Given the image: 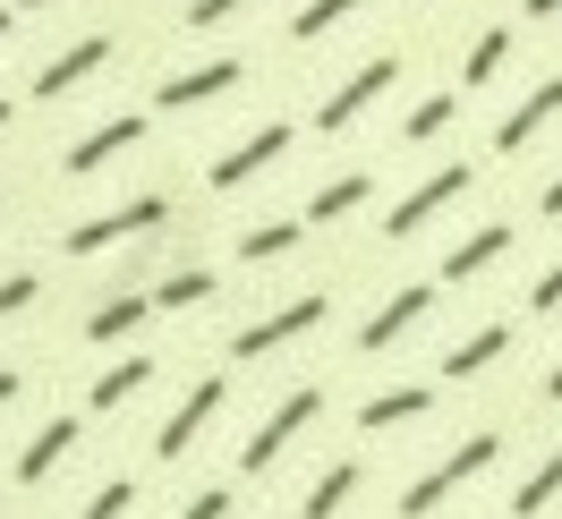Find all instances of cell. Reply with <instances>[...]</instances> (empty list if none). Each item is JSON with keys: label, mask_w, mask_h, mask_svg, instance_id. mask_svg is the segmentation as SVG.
Masks as SVG:
<instances>
[{"label": "cell", "mask_w": 562, "mask_h": 519, "mask_svg": "<svg viewBox=\"0 0 562 519\" xmlns=\"http://www.w3.org/2000/svg\"><path fill=\"white\" fill-rule=\"evenodd\" d=\"M494 460H503V435H494V426H477V435H469V443H452L435 469H426V477H409V494H401V519H435L469 477H486Z\"/></svg>", "instance_id": "obj_1"}, {"label": "cell", "mask_w": 562, "mask_h": 519, "mask_svg": "<svg viewBox=\"0 0 562 519\" xmlns=\"http://www.w3.org/2000/svg\"><path fill=\"white\" fill-rule=\"evenodd\" d=\"M401 69H409L401 52H367V60H358L341 86H324V103H316V137H350L358 120H367V111H375L392 86H401Z\"/></svg>", "instance_id": "obj_2"}, {"label": "cell", "mask_w": 562, "mask_h": 519, "mask_svg": "<svg viewBox=\"0 0 562 519\" xmlns=\"http://www.w3.org/2000/svg\"><path fill=\"white\" fill-rule=\"evenodd\" d=\"M316 417H324V383H299V392H281L273 409H265V426H256V435L239 443V469H247V477H265V469H273L281 451H290L299 435H307V426H316Z\"/></svg>", "instance_id": "obj_3"}, {"label": "cell", "mask_w": 562, "mask_h": 519, "mask_svg": "<svg viewBox=\"0 0 562 519\" xmlns=\"http://www.w3.org/2000/svg\"><path fill=\"white\" fill-rule=\"evenodd\" d=\"M324 315H333V298H324V290H299V298H281L265 324H239V332H231V366H256V358H273V349L307 341Z\"/></svg>", "instance_id": "obj_4"}, {"label": "cell", "mask_w": 562, "mask_h": 519, "mask_svg": "<svg viewBox=\"0 0 562 519\" xmlns=\"http://www.w3.org/2000/svg\"><path fill=\"white\" fill-rule=\"evenodd\" d=\"M469 188H477V171H469V162H443V171H426L418 188H409V196L384 213V239H418V230H435V222H443V213H452Z\"/></svg>", "instance_id": "obj_5"}, {"label": "cell", "mask_w": 562, "mask_h": 519, "mask_svg": "<svg viewBox=\"0 0 562 519\" xmlns=\"http://www.w3.org/2000/svg\"><path fill=\"white\" fill-rule=\"evenodd\" d=\"M290 145H299V128H290V120H265V128H247L239 145H222V154L205 162V188H222V196H239L247 179H265V171L281 162V154H290Z\"/></svg>", "instance_id": "obj_6"}, {"label": "cell", "mask_w": 562, "mask_h": 519, "mask_svg": "<svg viewBox=\"0 0 562 519\" xmlns=\"http://www.w3.org/2000/svg\"><path fill=\"white\" fill-rule=\"evenodd\" d=\"M171 222V196H128V205H111V213H86V222H69V256H103V247H128L145 239V230H162Z\"/></svg>", "instance_id": "obj_7"}, {"label": "cell", "mask_w": 562, "mask_h": 519, "mask_svg": "<svg viewBox=\"0 0 562 519\" xmlns=\"http://www.w3.org/2000/svg\"><path fill=\"white\" fill-rule=\"evenodd\" d=\"M247 86V60L239 52H222V60H196V69H171L162 77V86H154V111H205V103H231V94H239Z\"/></svg>", "instance_id": "obj_8"}, {"label": "cell", "mask_w": 562, "mask_h": 519, "mask_svg": "<svg viewBox=\"0 0 562 519\" xmlns=\"http://www.w3.org/2000/svg\"><path fill=\"white\" fill-rule=\"evenodd\" d=\"M222 400H231V375L188 383V392H179V409L162 417V435H154V460H188V451H196V435L222 417Z\"/></svg>", "instance_id": "obj_9"}, {"label": "cell", "mask_w": 562, "mask_h": 519, "mask_svg": "<svg viewBox=\"0 0 562 519\" xmlns=\"http://www.w3.org/2000/svg\"><path fill=\"white\" fill-rule=\"evenodd\" d=\"M111 60H120V43H111V35H77V43H60V52L35 69V103H60V94H77V86H86V77H103Z\"/></svg>", "instance_id": "obj_10"}, {"label": "cell", "mask_w": 562, "mask_h": 519, "mask_svg": "<svg viewBox=\"0 0 562 519\" xmlns=\"http://www.w3.org/2000/svg\"><path fill=\"white\" fill-rule=\"evenodd\" d=\"M145 128H154L145 111H111L103 128H86V137H77L69 154H60V171H69V179H94L103 162H120V154H137V145H145Z\"/></svg>", "instance_id": "obj_11"}, {"label": "cell", "mask_w": 562, "mask_h": 519, "mask_svg": "<svg viewBox=\"0 0 562 519\" xmlns=\"http://www.w3.org/2000/svg\"><path fill=\"white\" fill-rule=\"evenodd\" d=\"M562 120V69L554 77H537V86H528L520 103L503 111V120H494V154H528V145L546 137V128H554Z\"/></svg>", "instance_id": "obj_12"}, {"label": "cell", "mask_w": 562, "mask_h": 519, "mask_svg": "<svg viewBox=\"0 0 562 519\" xmlns=\"http://www.w3.org/2000/svg\"><path fill=\"white\" fill-rule=\"evenodd\" d=\"M435 290H443V281H409V290H392L384 307L358 324V358H367V349H392L409 324H426V315H435Z\"/></svg>", "instance_id": "obj_13"}, {"label": "cell", "mask_w": 562, "mask_h": 519, "mask_svg": "<svg viewBox=\"0 0 562 519\" xmlns=\"http://www.w3.org/2000/svg\"><path fill=\"white\" fill-rule=\"evenodd\" d=\"M512 247H520V230H512V222H477V230H469V239L435 264V281H443V290H460V281H477L486 264H503Z\"/></svg>", "instance_id": "obj_14"}, {"label": "cell", "mask_w": 562, "mask_h": 519, "mask_svg": "<svg viewBox=\"0 0 562 519\" xmlns=\"http://www.w3.org/2000/svg\"><path fill=\"white\" fill-rule=\"evenodd\" d=\"M512 60H520V26H503V18H494V26H477V35H469V52H460V86L477 94V86H494Z\"/></svg>", "instance_id": "obj_15"}, {"label": "cell", "mask_w": 562, "mask_h": 519, "mask_svg": "<svg viewBox=\"0 0 562 519\" xmlns=\"http://www.w3.org/2000/svg\"><path fill=\"white\" fill-rule=\"evenodd\" d=\"M512 341H520L512 324H477L469 341H452L443 358H435V375H443V383H469V375H486L494 358H512Z\"/></svg>", "instance_id": "obj_16"}, {"label": "cell", "mask_w": 562, "mask_h": 519, "mask_svg": "<svg viewBox=\"0 0 562 519\" xmlns=\"http://www.w3.org/2000/svg\"><path fill=\"white\" fill-rule=\"evenodd\" d=\"M426 409H435V383H392V392H375V400L358 409V435H401V426H418Z\"/></svg>", "instance_id": "obj_17"}, {"label": "cell", "mask_w": 562, "mask_h": 519, "mask_svg": "<svg viewBox=\"0 0 562 519\" xmlns=\"http://www.w3.org/2000/svg\"><path fill=\"white\" fill-rule=\"evenodd\" d=\"M358 205H375V171H341V179H324L316 196H307V230H324V222H350Z\"/></svg>", "instance_id": "obj_18"}, {"label": "cell", "mask_w": 562, "mask_h": 519, "mask_svg": "<svg viewBox=\"0 0 562 519\" xmlns=\"http://www.w3.org/2000/svg\"><path fill=\"white\" fill-rule=\"evenodd\" d=\"M154 375H162L154 358H120V366H103V375H94V392H86V409H94V417L128 409V400H137V392H145Z\"/></svg>", "instance_id": "obj_19"}, {"label": "cell", "mask_w": 562, "mask_h": 519, "mask_svg": "<svg viewBox=\"0 0 562 519\" xmlns=\"http://www.w3.org/2000/svg\"><path fill=\"white\" fill-rule=\"evenodd\" d=\"M145 315H154V298H145V290H120V298H103V307L86 315V341H94V349L128 341V332H137Z\"/></svg>", "instance_id": "obj_20"}, {"label": "cell", "mask_w": 562, "mask_h": 519, "mask_svg": "<svg viewBox=\"0 0 562 519\" xmlns=\"http://www.w3.org/2000/svg\"><path fill=\"white\" fill-rule=\"evenodd\" d=\"M69 451H77V417H52L35 443L18 451V485H43L52 469H60V460H69Z\"/></svg>", "instance_id": "obj_21"}, {"label": "cell", "mask_w": 562, "mask_h": 519, "mask_svg": "<svg viewBox=\"0 0 562 519\" xmlns=\"http://www.w3.org/2000/svg\"><path fill=\"white\" fill-rule=\"evenodd\" d=\"M358 485H367V469H358V460H333V469H324V477L307 485L299 519H341V511H350V494H358Z\"/></svg>", "instance_id": "obj_22"}, {"label": "cell", "mask_w": 562, "mask_h": 519, "mask_svg": "<svg viewBox=\"0 0 562 519\" xmlns=\"http://www.w3.org/2000/svg\"><path fill=\"white\" fill-rule=\"evenodd\" d=\"M358 9H375V0H299V9H290V43H324V35H341Z\"/></svg>", "instance_id": "obj_23"}, {"label": "cell", "mask_w": 562, "mask_h": 519, "mask_svg": "<svg viewBox=\"0 0 562 519\" xmlns=\"http://www.w3.org/2000/svg\"><path fill=\"white\" fill-rule=\"evenodd\" d=\"M299 247H307V213H290V222H256V230L239 239V256H247V264H281V256H299Z\"/></svg>", "instance_id": "obj_24"}, {"label": "cell", "mask_w": 562, "mask_h": 519, "mask_svg": "<svg viewBox=\"0 0 562 519\" xmlns=\"http://www.w3.org/2000/svg\"><path fill=\"white\" fill-rule=\"evenodd\" d=\"M554 503H562V451H546V460L520 477V494H512V519H546Z\"/></svg>", "instance_id": "obj_25"}, {"label": "cell", "mask_w": 562, "mask_h": 519, "mask_svg": "<svg viewBox=\"0 0 562 519\" xmlns=\"http://www.w3.org/2000/svg\"><path fill=\"white\" fill-rule=\"evenodd\" d=\"M145 298H154V315L205 307V298H213V273H205V264H188V273H162V281H154V290H145Z\"/></svg>", "instance_id": "obj_26"}, {"label": "cell", "mask_w": 562, "mask_h": 519, "mask_svg": "<svg viewBox=\"0 0 562 519\" xmlns=\"http://www.w3.org/2000/svg\"><path fill=\"white\" fill-rule=\"evenodd\" d=\"M452 120H460V94H426V103H409V120H401V145H435Z\"/></svg>", "instance_id": "obj_27"}, {"label": "cell", "mask_w": 562, "mask_h": 519, "mask_svg": "<svg viewBox=\"0 0 562 519\" xmlns=\"http://www.w3.org/2000/svg\"><path fill=\"white\" fill-rule=\"evenodd\" d=\"M247 9H256V0H188L179 26H188V35H213V26H231V18H247Z\"/></svg>", "instance_id": "obj_28"}, {"label": "cell", "mask_w": 562, "mask_h": 519, "mask_svg": "<svg viewBox=\"0 0 562 519\" xmlns=\"http://www.w3.org/2000/svg\"><path fill=\"white\" fill-rule=\"evenodd\" d=\"M128 511H137V485L111 477V485H94V494H86V511H77V519H128Z\"/></svg>", "instance_id": "obj_29"}, {"label": "cell", "mask_w": 562, "mask_h": 519, "mask_svg": "<svg viewBox=\"0 0 562 519\" xmlns=\"http://www.w3.org/2000/svg\"><path fill=\"white\" fill-rule=\"evenodd\" d=\"M528 315H562V256H554L537 281H528Z\"/></svg>", "instance_id": "obj_30"}, {"label": "cell", "mask_w": 562, "mask_h": 519, "mask_svg": "<svg viewBox=\"0 0 562 519\" xmlns=\"http://www.w3.org/2000/svg\"><path fill=\"white\" fill-rule=\"evenodd\" d=\"M35 298H43V281H35V273H9V281H0V324H9V315H26Z\"/></svg>", "instance_id": "obj_31"}, {"label": "cell", "mask_w": 562, "mask_h": 519, "mask_svg": "<svg viewBox=\"0 0 562 519\" xmlns=\"http://www.w3.org/2000/svg\"><path fill=\"white\" fill-rule=\"evenodd\" d=\"M179 519H231V485H205V494H188V511Z\"/></svg>", "instance_id": "obj_32"}, {"label": "cell", "mask_w": 562, "mask_h": 519, "mask_svg": "<svg viewBox=\"0 0 562 519\" xmlns=\"http://www.w3.org/2000/svg\"><path fill=\"white\" fill-rule=\"evenodd\" d=\"M537 213H546V222H562V171L546 179V188H537Z\"/></svg>", "instance_id": "obj_33"}, {"label": "cell", "mask_w": 562, "mask_h": 519, "mask_svg": "<svg viewBox=\"0 0 562 519\" xmlns=\"http://www.w3.org/2000/svg\"><path fill=\"white\" fill-rule=\"evenodd\" d=\"M520 18H537V26H554V18H562V0H520Z\"/></svg>", "instance_id": "obj_34"}, {"label": "cell", "mask_w": 562, "mask_h": 519, "mask_svg": "<svg viewBox=\"0 0 562 519\" xmlns=\"http://www.w3.org/2000/svg\"><path fill=\"white\" fill-rule=\"evenodd\" d=\"M18 383H26V375H18V366H0V409H9V400H18Z\"/></svg>", "instance_id": "obj_35"}, {"label": "cell", "mask_w": 562, "mask_h": 519, "mask_svg": "<svg viewBox=\"0 0 562 519\" xmlns=\"http://www.w3.org/2000/svg\"><path fill=\"white\" fill-rule=\"evenodd\" d=\"M546 400H562V358H554V375H546Z\"/></svg>", "instance_id": "obj_36"}, {"label": "cell", "mask_w": 562, "mask_h": 519, "mask_svg": "<svg viewBox=\"0 0 562 519\" xmlns=\"http://www.w3.org/2000/svg\"><path fill=\"white\" fill-rule=\"evenodd\" d=\"M9 120H18V103H9V94H0V128H9Z\"/></svg>", "instance_id": "obj_37"}, {"label": "cell", "mask_w": 562, "mask_h": 519, "mask_svg": "<svg viewBox=\"0 0 562 519\" xmlns=\"http://www.w3.org/2000/svg\"><path fill=\"white\" fill-rule=\"evenodd\" d=\"M18 9H60V0H18Z\"/></svg>", "instance_id": "obj_38"}, {"label": "cell", "mask_w": 562, "mask_h": 519, "mask_svg": "<svg viewBox=\"0 0 562 519\" xmlns=\"http://www.w3.org/2000/svg\"><path fill=\"white\" fill-rule=\"evenodd\" d=\"M9 18H18V9H0V35H9Z\"/></svg>", "instance_id": "obj_39"}, {"label": "cell", "mask_w": 562, "mask_h": 519, "mask_svg": "<svg viewBox=\"0 0 562 519\" xmlns=\"http://www.w3.org/2000/svg\"><path fill=\"white\" fill-rule=\"evenodd\" d=\"M409 9H426V0H409Z\"/></svg>", "instance_id": "obj_40"}]
</instances>
